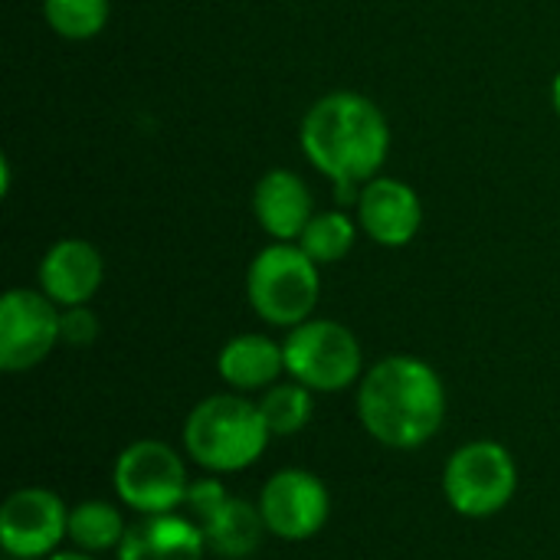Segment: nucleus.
<instances>
[{"label": "nucleus", "mask_w": 560, "mask_h": 560, "mask_svg": "<svg viewBox=\"0 0 560 560\" xmlns=\"http://www.w3.org/2000/svg\"><path fill=\"white\" fill-rule=\"evenodd\" d=\"M354 220L361 226V233L384 246V249H404L417 240L420 226H423V200L420 194L390 174H377L371 177L354 203Z\"/></svg>", "instance_id": "9b49d317"}, {"label": "nucleus", "mask_w": 560, "mask_h": 560, "mask_svg": "<svg viewBox=\"0 0 560 560\" xmlns=\"http://www.w3.org/2000/svg\"><path fill=\"white\" fill-rule=\"evenodd\" d=\"M59 331H62V345L85 348L98 338V318L89 305H72V308H62Z\"/></svg>", "instance_id": "4be33fe9"}, {"label": "nucleus", "mask_w": 560, "mask_h": 560, "mask_svg": "<svg viewBox=\"0 0 560 560\" xmlns=\"http://www.w3.org/2000/svg\"><path fill=\"white\" fill-rule=\"evenodd\" d=\"M46 560H95V558L75 548V551H56V555H49V558H46Z\"/></svg>", "instance_id": "5701e85b"}, {"label": "nucleus", "mask_w": 560, "mask_h": 560, "mask_svg": "<svg viewBox=\"0 0 560 560\" xmlns=\"http://www.w3.org/2000/svg\"><path fill=\"white\" fill-rule=\"evenodd\" d=\"M312 394L299 381H279L259 397V413L269 427L272 436H295L308 427L312 420Z\"/></svg>", "instance_id": "6ab92c4d"}, {"label": "nucleus", "mask_w": 560, "mask_h": 560, "mask_svg": "<svg viewBox=\"0 0 560 560\" xmlns=\"http://www.w3.org/2000/svg\"><path fill=\"white\" fill-rule=\"evenodd\" d=\"M200 532H203L207 548L213 555H220V558H249L262 545V535L269 528L262 522L259 505H249V502L230 495V502L210 522H203Z\"/></svg>", "instance_id": "dca6fc26"}, {"label": "nucleus", "mask_w": 560, "mask_h": 560, "mask_svg": "<svg viewBox=\"0 0 560 560\" xmlns=\"http://www.w3.org/2000/svg\"><path fill=\"white\" fill-rule=\"evenodd\" d=\"M299 148L335 187H364L387 164L390 125L374 98L335 89L315 98L302 115Z\"/></svg>", "instance_id": "f257e3e1"}, {"label": "nucleus", "mask_w": 560, "mask_h": 560, "mask_svg": "<svg viewBox=\"0 0 560 560\" xmlns=\"http://www.w3.org/2000/svg\"><path fill=\"white\" fill-rule=\"evenodd\" d=\"M36 282L59 308L89 305L105 282V256L82 236H62L43 253Z\"/></svg>", "instance_id": "f8f14e48"}, {"label": "nucleus", "mask_w": 560, "mask_h": 560, "mask_svg": "<svg viewBox=\"0 0 560 560\" xmlns=\"http://www.w3.org/2000/svg\"><path fill=\"white\" fill-rule=\"evenodd\" d=\"M115 492L138 515L177 512L187 502L190 479L180 453L161 440H138L115 459Z\"/></svg>", "instance_id": "0eeeda50"}, {"label": "nucleus", "mask_w": 560, "mask_h": 560, "mask_svg": "<svg viewBox=\"0 0 560 560\" xmlns=\"http://www.w3.org/2000/svg\"><path fill=\"white\" fill-rule=\"evenodd\" d=\"M207 551V538L190 515L164 512L128 525L115 555L118 560H203Z\"/></svg>", "instance_id": "4468645a"}, {"label": "nucleus", "mask_w": 560, "mask_h": 560, "mask_svg": "<svg viewBox=\"0 0 560 560\" xmlns=\"http://www.w3.org/2000/svg\"><path fill=\"white\" fill-rule=\"evenodd\" d=\"M217 371L226 387L236 394L269 390L285 374V351L279 341L259 331H246L230 338L217 354Z\"/></svg>", "instance_id": "2eb2a0df"}, {"label": "nucleus", "mask_w": 560, "mask_h": 560, "mask_svg": "<svg viewBox=\"0 0 560 560\" xmlns=\"http://www.w3.org/2000/svg\"><path fill=\"white\" fill-rule=\"evenodd\" d=\"M112 16V0H43L46 26L72 43L95 39Z\"/></svg>", "instance_id": "aec40b11"}, {"label": "nucleus", "mask_w": 560, "mask_h": 560, "mask_svg": "<svg viewBox=\"0 0 560 560\" xmlns=\"http://www.w3.org/2000/svg\"><path fill=\"white\" fill-rule=\"evenodd\" d=\"M246 299L266 325L295 328L315 315L322 266L299 243L269 240L246 269Z\"/></svg>", "instance_id": "20e7f679"}, {"label": "nucleus", "mask_w": 560, "mask_h": 560, "mask_svg": "<svg viewBox=\"0 0 560 560\" xmlns=\"http://www.w3.org/2000/svg\"><path fill=\"white\" fill-rule=\"evenodd\" d=\"M62 308L39 289H10L0 299V368L7 374L43 364L62 341Z\"/></svg>", "instance_id": "6e6552de"}, {"label": "nucleus", "mask_w": 560, "mask_h": 560, "mask_svg": "<svg viewBox=\"0 0 560 560\" xmlns=\"http://www.w3.org/2000/svg\"><path fill=\"white\" fill-rule=\"evenodd\" d=\"M125 532H128V525H125L121 512L108 502L89 499V502H79L75 509H69V541L85 555L118 551Z\"/></svg>", "instance_id": "a211bd4d"}, {"label": "nucleus", "mask_w": 560, "mask_h": 560, "mask_svg": "<svg viewBox=\"0 0 560 560\" xmlns=\"http://www.w3.org/2000/svg\"><path fill=\"white\" fill-rule=\"evenodd\" d=\"M259 512L269 535L282 541H308L315 538L328 515L331 495L328 486L308 469H279L259 495Z\"/></svg>", "instance_id": "9d476101"}, {"label": "nucleus", "mask_w": 560, "mask_h": 560, "mask_svg": "<svg viewBox=\"0 0 560 560\" xmlns=\"http://www.w3.org/2000/svg\"><path fill=\"white\" fill-rule=\"evenodd\" d=\"M551 105H555V112H558L560 118V72L555 75V82H551Z\"/></svg>", "instance_id": "b1692460"}, {"label": "nucleus", "mask_w": 560, "mask_h": 560, "mask_svg": "<svg viewBox=\"0 0 560 560\" xmlns=\"http://www.w3.org/2000/svg\"><path fill=\"white\" fill-rule=\"evenodd\" d=\"M269 440L272 433L259 413V404L243 394L203 397L184 420L187 456L217 476L249 469L266 453Z\"/></svg>", "instance_id": "7ed1b4c3"}, {"label": "nucleus", "mask_w": 560, "mask_h": 560, "mask_svg": "<svg viewBox=\"0 0 560 560\" xmlns=\"http://www.w3.org/2000/svg\"><path fill=\"white\" fill-rule=\"evenodd\" d=\"M358 420L381 446L417 450L443 430V377L423 358L387 354L358 384Z\"/></svg>", "instance_id": "f03ea898"}, {"label": "nucleus", "mask_w": 560, "mask_h": 560, "mask_svg": "<svg viewBox=\"0 0 560 560\" xmlns=\"http://www.w3.org/2000/svg\"><path fill=\"white\" fill-rule=\"evenodd\" d=\"M518 489V466L495 440L459 446L443 469V495L463 518L499 515Z\"/></svg>", "instance_id": "423d86ee"}, {"label": "nucleus", "mask_w": 560, "mask_h": 560, "mask_svg": "<svg viewBox=\"0 0 560 560\" xmlns=\"http://www.w3.org/2000/svg\"><path fill=\"white\" fill-rule=\"evenodd\" d=\"M315 194L302 174L289 167L266 171L253 187V217L259 230L276 243H299L302 230L315 217Z\"/></svg>", "instance_id": "ddd939ff"}, {"label": "nucleus", "mask_w": 560, "mask_h": 560, "mask_svg": "<svg viewBox=\"0 0 560 560\" xmlns=\"http://www.w3.org/2000/svg\"><path fill=\"white\" fill-rule=\"evenodd\" d=\"M285 374L315 394H338L364 377V351L358 335L335 318H308L289 328Z\"/></svg>", "instance_id": "39448f33"}, {"label": "nucleus", "mask_w": 560, "mask_h": 560, "mask_svg": "<svg viewBox=\"0 0 560 560\" xmlns=\"http://www.w3.org/2000/svg\"><path fill=\"white\" fill-rule=\"evenodd\" d=\"M69 538V509L49 489H16L0 509V545L16 560H46Z\"/></svg>", "instance_id": "1a4fd4ad"}, {"label": "nucleus", "mask_w": 560, "mask_h": 560, "mask_svg": "<svg viewBox=\"0 0 560 560\" xmlns=\"http://www.w3.org/2000/svg\"><path fill=\"white\" fill-rule=\"evenodd\" d=\"M358 236H361V226H358L354 213L345 207H331V210H318L308 220V226L299 236V246L318 266H335L354 249Z\"/></svg>", "instance_id": "f3484780"}, {"label": "nucleus", "mask_w": 560, "mask_h": 560, "mask_svg": "<svg viewBox=\"0 0 560 560\" xmlns=\"http://www.w3.org/2000/svg\"><path fill=\"white\" fill-rule=\"evenodd\" d=\"M230 502V492L220 479H200V482H190V492H187V512L197 525L210 522L223 505Z\"/></svg>", "instance_id": "412c9836"}]
</instances>
